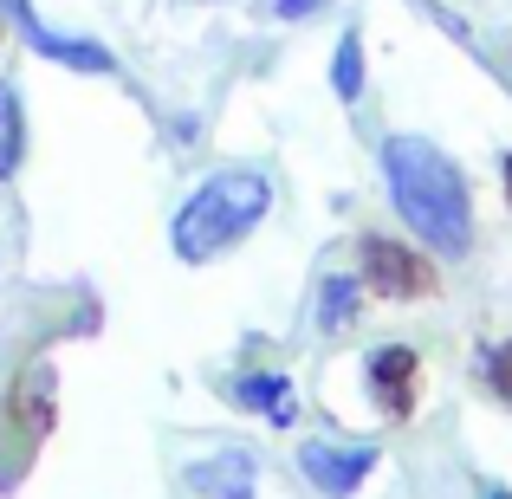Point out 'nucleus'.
<instances>
[{"instance_id": "obj_1", "label": "nucleus", "mask_w": 512, "mask_h": 499, "mask_svg": "<svg viewBox=\"0 0 512 499\" xmlns=\"http://www.w3.org/2000/svg\"><path fill=\"white\" fill-rule=\"evenodd\" d=\"M383 175L396 214L422 234V247L435 253H467L474 247V201H467V175L422 137H389L383 143Z\"/></svg>"}, {"instance_id": "obj_2", "label": "nucleus", "mask_w": 512, "mask_h": 499, "mask_svg": "<svg viewBox=\"0 0 512 499\" xmlns=\"http://www.w3.org/2000/svg\"><path fill=\"white\" fill-rule=\"evenodd\" d=\"M266 214H273V182H266L260 169H214V175H201L195 195L175 208L169 247H175V260L208 266V260H221V253H234Z\"/></svg>"}, {"instance_id": "obj_3", "label": "nucleus", "mask_w": 512, "mask_h": 499, "mask_svg": "<svg viewBox=\"0 0 512 499\" xmlns=\"http://www.w3.org/2000/svg\"><path fill=\"white\" fill-rule=\"evenodd\" d=\"M363 286H370L376 299L409 305V299H428V292H435V266H428L415 247H402V240L370 234L363 240Z\"/></svg>"}, {"instance_id": "obj_4", "label": "nucleus", "mask_w": 512, "mask_h": 499, "mask_svg": "<svg viewBox=\"0 0 512 499\" xmlns=\"http://www.w3.org/2000/svg\"><path fill=\"white\" fill-rule=\"evenodd\" d=\"M370 467H376V448H363V441H305L299 448V474L312 480L325 499H350L370 480Z\"/></svg>"}, {"instance_id": "obj_5", "label": "nucleus", "mask_w": 512, "mask_h": 499, "mask_svg": "<svg viewBox=\"0 0 512 499\" xmlns=\"http://www.w3.org/2000/svg\"><path fill=\"white\" fill-rule=\"evenodd\" d=\"M13 20H20V33L33 39V52L39 59H59V65H72V72H91V78H104V72H117V59L98 46V39H78V33H52L46 20H39L26 0H13Z\"/></svg>"}, {"instance_id": "obj_6", "label": "nucleus", "mask_w": 512, "mask_h": 499, "mask_svg": "<svg viewBox=\"0 0 512 499\" xmlns=\"http://www.w3.org/2000/svg\"><path fill=\"white\" fill-rule=\"evenodd\" d=\"M363 383H370V396L383 402V415H409L415 389H422V363H415L409 344H383V350H370V363H363Z\"/></svg>"}, {"instance_id": "obj_7", "label": "nucleus", "mask_w": 512, "mask_h": 499, "mask_svg": "<svg viewBox=\"0 0 512 499\" xmlns=\"http://www.w3.org/2000/svg\"><path fill=\"white\" fill-rule=\"evenodd\" d=\"M188 487L201 499H253V454L227 448V454H214V461H195L188 467Z\"/></svg>"}, {"instance_id": "obj_8", "label": "nucleus", "mask_w": 512, "mask_h": 499, "mask_svg": "<svg viewBox=\"0 0 512 499\" xmlns=\"http://www.w3.org/2000/svg\"><path fill=\"white\" fill-rule=\"evenodd\" d=\"M7 409L20 415L26 441H46V428L59 422V402H52V370H46V363H33V370L20 376V389H13V402H7Z\"/></svg>"}, {"instance_id": "obj_9", "label": "nucleus", "mask_w": 512, "mask_h": 499, "mask_svg": "<svg viewBox=\"0 0 512 499\" xmlns=\"http://www.w3.org/2000/svg\"><path fill=\"white\" fill-rule=\"evenodd\" d=\"M234 402L253 409V415H266V422H292V415H299V396H292L286 376H240Z\"/></svg>"}, {"instance_id": "obj_10", "label": "nucleus", "mask_w": 512, "mask_h": 499, "mask_svg": "<svg viewBox=\"0 0 512 499\" xmlns=\"http://www.w3.org/2000/svg\"><path fill=\"white\" fill-rule=\"evenodd\" d=\"M20 156H26V117H20L13 85H0V182L20 169Z\"/></svg>"}, {"instance_id": "obj_11", "label": "nucleus", "mask_w": 512, "mask_h": 499, "mask_svg": "<svg viewBox=\"0 0 512 499\" xmlns=\"http://www.w3.org/2000/svg\"><path fill=\"white\" fill-rule=\"evenodd\" d=\"M357 279H344V273H331L325 279V286H318V325H325V331H344L350 325V318H357Z\"/></svg>"}, {"instance_id": "obj_12", "label": "nucleus", "mask_w": 512, "mask_h": 499, "mask_svg": "<svg viewBox=\"0 0 512 499\" xmlns=\"http://www.w3.org/2000/svg\"><path fill=\"white\" fill-rule=\"evenodd\" d=\"M331 85H338V98H363V39L344 33L338 39V59H331Z\"/></svg>"}, {"instance_id": "obj_13", "label": "nucleus", "mask_w": 512, "mask_h": 499, "mask_svg": "<svg viewBox=\"0 0 512 499\" xmlns=\"http://www.w3.org/2000/svg\"><path fill=\"white\" fill-rule=\"evenodd\" d=\"M487 383H493V396L512 402V344H493L487 350Z\"/></svg>"}, {"instance_id": "obj_14", "label": "nucleus", "mask_w": 512, "mask_h": 499, "mask_svg": "<svg viewBox=\"0 0 512 499\" xmlns=\"http://www.w3.org/2000/svg\"><path fill=\"white\" fill-rule=\"evenodd\" d=\"M325 0H279V20H305V13H318Z\"/></svg>"}, {"instance_id": "obj_15", "label": "nucleus", "mask_w": 512, "mask_h": 499, "mask_svg": "<svg viewBox=\"0 0 512 499\" xmlns=\"http://www.w3.org/2000/svg\"><path fill=\"white\" fill-rule=\"evenodd\" d=\"M506 188H512V156H506Z\"/></svg>"}, {"instance_id": "obj_16", "label": "nucleus", "mask_w": 512, "mask_h": 499, "mask_svg": "<svg viewBox=\"0 0 512 499\" xmlns=\"http://www.w3.org/2000/svg\"><path fill=\"white\" fill-rule=\"evenodd\" d=\"M493 499H512V493H493Z\"/></svg>"}]
</instances>
